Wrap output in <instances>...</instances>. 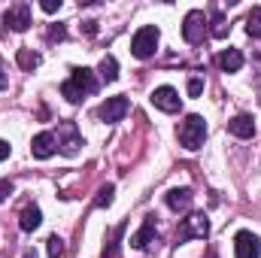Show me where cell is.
Segmentation results:
<instances>
[{"label":"cell","instance_id":"obj_16","mask_svg":"<svg viewBox=\"0 0 261 258\" xmlns=\"http://www.w3.org/2000/svg\"><path fill=\"white\" fill-rule=\"evenodd\" d=\"M40 222H43L40 207H34V203H31V207H24V210H21V222H18V225H21V231H37V228H40Z\"/></svg>","mask_w":261,"mask_h":258},{"label":"cell","instance_id":"obj_14","mask_svg":"<svg viewBox=\"0 0 261 258\" xmlns=\"http://www.w3.org/2000/svg\"><path fill=\"white\" fill-rule=\"evenodd\" d=\"M152 240H155V216H146L143 228H140V231L130 237V246H134V249H146Z\"/></svg>","mask_w":261,"mask_h":258},{"label":"cell","instance_id":"obj_5","mask_svg":"<svg viewBox=\"0 0 261 258\" xmlns=\"http://www.w3.org/2000/svg\"><path fill=\"white\" fill-rule=\"evenodd\" d=\"M128 110H130V100L125 94L107 97V100L100 104V110H97V119H103V122H122V119L128 116Z\"/></svg>","mask_w":261,"mask_h":258},{"label":"cell","instance_id":"obj_32","mask_svg":"<svg viewBox=\"0 0 261 258\" xmlns=\"http://www.w3.org/2000/svg\"><path fill=\"white\" fill-rule=\"evenodd\" d=\"M210 258H216V255H213V252H210Z\"/></svg>","mask_w":261,"mask_h":258},{"label":"cell","instance_id":"obj_15","mask_svg":"<svg viewBox=\"0 0 261 258\" xmlns=\"http://www.w3.org/2000/svg\"><path fill=\"white\" fill-rule=\"evenodd\" d=\"M219 67H222L225 73H237V70L243 67V52H240V49H225V52L219 55Z\"/></svg>","mask_w":261,"mask_h":258},{"label":"cell","instance_id":"obj_27","mask_svg":"<svg viewBox=\"0 0 261 258\" xmlns=\"http://www.w3.org/2000/svg\"><path fill=\"white\" fill-rule=\"evenodd\" d=\"M9 194H12V183L9 179H0V200H6Z\"/></svg>","mask_w":261,"mask_h":258},{"label":"cell","instance_id":"obj_25","mask_svg":"<svg viewBox=\"0 0 261 258\" xmlns=\"http://www.w3.org/2000/svg\"><path fill=\"white\" fill-rule=\"evenodd\" d=\"M40 6H43V12H49V15H52V12H58V9H61V0H43Z\"/></svg>","mask_w":261,"mask_h":258},{"label":"cell","instance_id":"obj_29","mask_svg":"<svg viewBox=\"0 0 261 258\" xmlns=\"http://www.w3.org/2000/svg\"><path fill=\"white\" fill-rule=\"evenodd\" d=\"M82 31H85V34H94V31H97V21H85Z\"/></svg>","mask_w":261,"mask_h":258},{"label":"cell","instance_id":"obj_12","mask_svg":"<svg viewBox=\"0 0 261 258\" xmlns=\"http://www.w3.org/2000/svg\"><path fill=\"white\" fill-rule=\"evenodd\" d=\"M192 200H195L192 189H170V192H167V207H170L173 213H186V210H192Z\"/></svg>","mask_w":261,"mask_h":258},{"label":"cell","instance_id":"obj_9","mask_svg":"<svg viewBox=\"0 0 261 258\" xmlns=\"http://www.w3.org/2000/svg\"><path fill=\"white\" fill-rule=\"evenodd\" d=\"M55 140H58V146H61V152H64V155H76V152H79V146H82V137H79V131H76L73 122H61Z\"/></svg>","mask_w":261,"mask_h":258},{"label":"cell","instance_id":"obj_4","mask_svg":"<svg viewBox=\"0 0 261 258\" xmlns=\"http://www.w3.org/2000/svg\"><path fill=\"white\" fill-rule=\"evenodd\" d=\"M206 234H210V222H206L203 213H192L189 219H182V225L176 231L179 243H186V240H203Z\"/></svg>","mask_w":261,"mask_h":258},{"label":"cell","instance_id":"obj_24","mask_svg":"<svg viewBox=\"0 0 261 258\" xmlns=\"http://www.w3.org/2000/svg\"><path fill=\"white\" fill-rule=\"evenodd\" d=\"M200 91H203V79L200 76H192L189 79V97H200Z\"/></svg>","mask_w":261,"mask_h":258},{"label":"cell","instance_id":"obj_23","mask_svg":"<svg viewBox=\"0 0 261 258\" xmlns=\"http://www.w3.org/2000/svg\"><path fill=\"white\" fill-rule=\"evenodd\" d=\"M49 255L52 258H61L64 255V240L55 234V237H49Z\"/></svg>","mask_w":261,"mask_h":258},{"label":"cell","instance_id":"obj_10","mask_svg":"<svg viewBox=\"0 0 261 258\" xmlns=\"http://www.w3.org/2000/svg\"><path fill=\"white\" fill-rule=\"evenodd\" d=\"M234 252H237V258H258L261 255L258 237H255L252 231H240V234L234 237Z\"/></svg>","mask_w":261,"mask_h":258},{"label":"cell","instance_id":"obj_31","mask_svg":"<svg viewBox=\"0 0 261 258\" xmlns=\"http://www.w3.org/2000/svg\"><path fill=\"white\" fill-rule=\"evenodd\" d=\"M0 88H6V76L3 73H0Z\"/></svg>","mask_w":261,"mask_h":258},{"label":"cell","instance_id":"obj_1","mask_svg":"<svg viewBox=\"0 0 261 258\" xmlns=\"http://www.w3.org/2000/svg\"><path fill=\"white\" fill-rule=\"evenodd\" d=\"M94 91H97V79H94V70H88V67H76L70 73V79L61 85V94L70 104H79L85 94H94Z\"/></svg>","mask_w":261,"mask_h":258},{"label":"cell","instance_id":"obj_18","mask_svg":"<svg viewBox=\"0 0 261 258\" xmlns=\"http://www.w3.org/2000/svg\"><path fill=\"white\" fill-rule=\"evenodd\" d=\"M228 31H231V24L225 21V15H222L219 9H213V28H210V34H213L216 40H222V37H225Z\"/></svg>","mask_w":261,"mask_h":258},{"label":"cell","instance_id":"obj_11","mask_svg":"<svg viewBox=\"0 0 261 258\" xmlns=\"http://www.w3.org/2000/svg\"><path fill=\"white\" fill-rule=\"evenodd\" d=\"M55 149H58V140H55V134H52V131L37 134V137H34V143H31L34 158H52V155H55Z\"/></svg>","mask_w":261,"mask_h":258},{"label":"cell","instance_id":"obj_21","mask_svg":"<svg viewBox=\"0 0 261 258\" xmlns=\"http://www.w3.org/2000/svg\"><path fill=\"white\" fill-rule=\"evenodd\" d=\"M18 64L24 67V70H34V67L40 64V55H37V52H28V49H21V52H18Z\"/></svg>","mask_w":261,"mask_h":258},{"label":"cell","instance_id":"obj_17","mask_svg":"<svg viewBox=\"0 0 261 258\" xmlns=\"http://www.w3.org/2000/svg\"><path fill=\"white\" fill-rule=\"evenodd\" d=\"M100 79L103 82H116L119 79V64H116L113 55H103V61H100Z\"/></svg>","mask_w":261,"mask_h":258},{"label":"cell","instance_id":"obj_28","mask_svg":"<svg viewBox=\"0 0 261 258\" xmlns=\"http://www.w3.org/2000/svg\"><path fill=\"white\" fill-rule=\"evenodd\" d=\"M9 152H12V146H9L6 140H0V161H3V158H9Z\"/></svg>","mask_w":261,"mask_h":258},{"label":"cell","instance_id":"obj_13","mask_svg":"<svg viewBox=\"0 0 261 258\" xmlns=\"http://www.w3.org/2000/svg\"><path fill=\"white\" fill-rule=\"evenodd\" d=\"M228 131H231L234 137H240V140H249V137L255 134V122H252V116L240 113V116H234V119L228 122Z\"/></svg>","mask_w":261,"mask_h":258},{"label":"cell","instance_id":"obj_3","mask_svg":"<svg viewBox=\"0 0 261 258\" xmlns=\"http://www.w3.org/2000/svg\"><path fill=\"white\" fill-rule=\"evenodd\" d=\"M158 28L155 24H143L137 34H134V40H130V52H134V58H140V61H146V58H152L155 55V49H158Z\"/></svg>","mask_w":261,"mask_h":258},{"label":"cell","instance_id":"obj_22","mask_svg":"<svg viewBox=\"0 0 261 258\" xmlns=\"http://www.w3.org/2000/svg\"><path fill=\"white\" fill-rule=\"evenodd\" d=\"M113 194H116V186H103L97 197H94V207H110L113 203Z\"/></svg>","mask_w":261,"mask_h":258},{"label":"cell","instance_id":"obj_30","mask_svg":"<svg viewBox=\"0 0 261 258\" xmlns=\"http://www.w3.org/2000/svg\"><path fill=\"white\" fill-rule=\"evenodd\" d=\"M21 258H37V252H34V249H24V255Z\"/></svg>","mask_w":261,"mask_h":258},{"label":"cell","instance_id":"obj_6","mask_svg":"<svg viewBox=\"0 0 261 258\" xmlns=\"http://www.w3.org/2000/svg\"><path fill=\"white\" fill-rule=\"evenodd\" d=\"M203 34H206V15L200 12V9H192L186 18H182V37H186V43H200L203 40Z\"/></svg>","mask_w":261,"mask_h":258},{"label":"cell","instance_id":"obj_26","mask_svg":"<svg viewBox=\"0 0 261 258\" xmlns=\"http://www.w3.org/2000/svg\"><path fill=\"white\" fill-rule=\"evenodd\" d=\"M64 37H67V31L61 28V24H55V28L49 31V40H52V43H55V40H64Z\"/></svg>","mask_w":261,"mask_h":258},{"label":"cell","instance_id":"obj_2","mask_svg":"<svg viewBox=\"0 0 261 258\" xmlns=\"http://www.w3.org/2000/svg\"><path fill=\"white\" fill-rule=\"evenodd\" d=\"M176 137H179V143L186 146V149H200L203 146V137H206V122L200 119V116H186V122H179V128H176Z\"/></svg>","mask_w":261,"mask_h":258},{"label":"cell","instance_id":"obj_19","mask_svg":"<svg viewBox=\"0 0 261 258\" xmlns=\"http://www.w3.org/2000/svg\"><path fill=\"white\" fill-rule=\"evenodd\" d=\"M122 234H125V222L113 231V237H110V246H103V258H116L119 255V243H122Z\"/></svg>","mask_w":261,"mask_h":258},{"label":"cell","instance_id":"obj_8","mask_svg":"<svg viewBox=\"0 0 261 258\" xmlns=\"http://www.w3.org/2000/svg\"><path fill=\"white\" fill-rule=\"evenodd\" d=\"M152 107H155V110H161V113H179L182 97H179V91H176V88L161 85V88H155V91H152Z\"/></svg>","mask_w":261,"mask_h":258},{"label":"cell","instance_id":"obj_20","mask_svg":"<svg viewBox=\"0 0 261 258\" xmlns=\"http://www.w3.org/2000/svg\"><path fill=\"white\" fill-rule=\"evenodd\" d=\"M246 34H249V37H261V6H255V9L246 15Z\"/></svg>","mask_w":261,"mask_h":258},{"label":"cell","instance_id":"obj_7","mask_svg":"<svg viewBox=\"0 0 261 258\" xmlns=\"http://www.w3.org/2000/svg\"><path fill=\"white\" fill-rule=\"evenodd\" d=\"M3 24H6L9 31H15V34L28 31V28H31V6H28V3H12V6L3 12Z\"/></svg>","mask_w":261,"mask_h":258}]
</instances>
